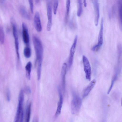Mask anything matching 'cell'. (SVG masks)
Here are the masks:
<instances>
[{
  "label": "cell",
  "instance_id": "1",
  "mask_svg": "<svg viewBox=\"0 0 122 122\" xmlns=\"http://www.w3.org/2000/svg\"><path fill=\"white\" fill-rule=\"evenodd\" d=\"M32 40L36 56L37 66H41L43 55V47L41 42L37 36H34Z\"/></svg>",
  "mask_w": 122,
  "mask_h": 122
},
{
  "label": "cell",
  "instance_id": "2",
  "mask_svg": "<svg viewBox=\"0 0 122 122\" xmlns=\"http://www.w3.org/2000/svg\"><path fill=\"white\" fill-rule=\"evenodd\" d=\"M82 100L78 95L74 94L71 103V113L73 114L77 113L79 111L82 105Z\"/></svg>",
  "mask_w": 122,
  "mask_h": 122
},
{
  "label": "cell",
  "instance_id": "3",
  "mask_svg": "<svg viewBox=\"0 0 122 122\" xmlns=\"http://www.w3.org/2000/svg\"><path fill=\"white\" fill-rule=\"evenodd\" d=\"M12 25V32L14 39L15 48L17 59L18 61L20 60V54L19 52V42L17 30L16 25L15 22L13 19L11 20Z\"/></svg>",
  "mask_w": 122,
  "mask_h": 122
},
{
  "label": "cell",
  "instance_id": "4",
  "mask_svg": "<svg viewBox=\"0 0 122 122\" xmlns=\"http://www.w3.org/2000/svg\"><path fill=\"white\" fill-rule=\"evenodd\" d=\"M103 18H102L101 20L100 29L98 36L97 43L93 46L92 48V50L93 51H97L99 49L103 44Z\"/></svg>",
  "mask_w": 122,
  "mask_h": 122
},
{
  "label": "cell",
  "instance_id": "5",
  "mask_svg": "<svg viewBox=\"0 0 122 122\" xmlns=\"http://www.w3.org/2000/svg\"><path fill=\"white\" fill-rule=\"evenodd\" d=\"M84 70L86 79L90 81L91 78V68L89 62L87 58L84 55L82 56Z\"/></svg>",
  "mask_w": 122,
  "mask_h": 122
},
{
  "label": "cell",
  "instance_id": "6",
  "mask_svg": "<svg viewBox=\"0 0 122 122\" xmlns=\"http://www.w3.org/2000/svg\"><path fill=\"white\" fill-rule=\"evenodd\" d=\"M47 15L48 22L47 25L46 29L48 31H50L52 26V8L51 4L49 2L47 4Z\"/></svg>",
  "mask_w": 122,
  "mask_h": 122
},
{
  "label": "cell",
  "instance_id": "7",
  "mask_svg": "<svg viewBox=\"0 0 122 122\" xmlns=\"http://www.w3.org/2000/svg\"><path fill=\"white\" fill-rule=\"evenodd\" d=\"M77 38L78 36L76 35L75 37L73 43L70 49V54L68 61V67L69 68L71 67L73 63L74 53L75 51Z\"/></svg>",
  "mask_w": 122,
  "mask_h": 122
},
{
  "label": "cell",
  "instance_id": "8",
  "mask_svg": "<svg viewBox=\"0 0 122 122\" xmlns=\"http://www.w3.org/2000/svg\"><path fill=\"white\" fill-rule=\"evenodd\" d=\"M94 9V23L96 26H97L100 17L99 3L98 0H93Z\"/></svg>",
  "mask_w": 122,
  "mask_h": 122
},
{
  "label": "cell",
  "instance_id": "9",
  "mask_svg": "<svg viewBox=\"0 0 122 122\" xmlns=\"http://www.w3.org/2000/svg\"><path fill=\"white\" fill-rule=\"evenodd\" d=\"M34 23V27L36 30L38 32H41L42 29V26L40 14L37 11L35 13V14Z\"/></svg>",
  "mask_w": 122,
  "mask_h": 122
},
{
  "label": "cell",
  "instance_id": "10",
  "mask_svg": "<svg viewBox=\"0 0 122 122\" xmlns=\"http://www.w3.org/2000/svg\"><path fill=\"white\" fill-rule=\"evenodd\" d=\"M22 36L24 43L27 45H29V36L27 27L24 23L22 24Z\"/></svg>",
  "mask_w": 122,
  "mask_h": 122
},
{
  "label": "cell",
  "instance_id": "11",
  "mask_svg": "<svg viewBox=\"0 0 122 122\" xmlns=\"http://www.w3.org/2000/svg\"><path fill=\"white\" fill-rule=\"evenodd\" d=\"M58 91L59 99L58 103L57 109L55 115V116L56 117L58 116L61 113L63 101V96L61 92V89L60 87H58Z\"/></svg>",
  "mask_w": 122,
  "mask_h": 122
},
{
  "label": "cell",
  "instance_id": "12",
  "mask_svg": "<svg viewBox=\"0 0 122 122\" xmlns=\"http://www.w3.org/2000/svg\"><path fill=\"white\" fill-rule=\"evenodd\" d=\"M67 66L66 63H64L62 65L61 70V82L62 88L64 91H65V78Z\"/></svg>",
  "mask_w": 122,
  "mask_h": 122
},
{
  "label": "cell",
  "instance_id": "13",
  "mask_svg": "<svg viewBox=\"0 0 122 122\" xmlns=\"http://www.w3.org/2000/svg\"><path fill=\"white\" fill-rule=\"evenodd\" d=\"M96 82L95 79L92 80L84 90L83 94V97H86L94 86Z\"/></svg>",
  "mask_w": 122,
  "mask_h": 122
},
{
  "label": "cell",
  "instance_id": "14",
  "mask_svg": "<svg viewBox=\"0 0 122 122\" xmlns=\"http://www.w3.org/2000/svg\"><path fill=\"white\" fill-rule=\"evenodd\" d=\"M31 66V61H29L27 63L25 67L26 76L29 80H30V79Z\"/></svg>",
  "mask_w": 122,
  "mask_h": 122
},
{
  "label": "cell",
  "instance_id": "15",
  "mask_svg": "<svg viewBox=\"0 0 122 122\" xmlns=\"http://www.w3.org/2000/svg\"><path fill=\"white\" fill-rule=\"evenodd\" d=\"M23 105L19 103L18 104L17 111L14 120L15 122H18L20 120L21 112V110L23 109Z\"/></svg>",
  "mask_w": 122,
  "mask_h": 122
},
{
  "label": "cell",
  "instance_id": "16",
  "mask_svg": "<svg viewBox=\"0 0 122 122\" xmlns=\"http://www.w3.org/2000/svg\"><path fill=\"white\" fill-rule=\"evenodd\" d=\"M31 103L30 102L28 104L26 107L25 115V122H29L30 120L31 111Z\"/></svg>",
  "mask_w": 122,
  "mask_h": 122
},
{
  "label": "cell",
  "instance_id": "17",
  "mask_svg": "<svg viewBox=\"0 0 122 122\" xmlns=\"http://www.w3.org/2000/svg\"><path fill=\"white\" fill-rule=\"evenodd\" d=\"M118 15L120 27L122 28V0H119Z\"/></svg>",
  "mask_w": 122,
  "mask_h": 122
},
{
  "label": "cell",
  "instance_id": "18",
  "mask_svg": "<svg viewBox=\"0 0 122 122\" xmlns=\"http://www.w3.org/2000/svg\"><path fill=\"white\" fill-rule=\"evenodd\" d=\"M20 11L21 15L24 18L30 20V17L25 8L23 6H21L20 9Z\"/></svg>",
  "mask_w": 122,
  "mask_h": 122
},
{
  "label": "cell",
  "instance_id": "19",
  "mask_svg": "<svg viewBox=\"0 0 122 122\" xmlns=\"http://www.w3.org/2000/svg\"><path fill=\"white\" fill-rule=\"evenodd\" d=\"M78 9L77 15L78 17H80L82 12L83 9L82 0H77Z\"/></svg>",
  "mask_w": 122,
  "mask_h": 122
},
{
  "label": "cell",
  "instance_id": "20",
  "mask_svg": "<svg viewBox=\"0 0 122 122\" xmlns=\"http://www.w3.org/2000/svg\"><path fill=\"white\" fill-rule=\"evenodd\" d=\"M24 54L25 56L27 58H29L30 57L31 54V50L29 45L27 46L24 49Z\"/></svg>",
  "mask_w": 122,
  "mask_h": 122
},
{
  "label": "cell",
  "instance_id": "21",
  "mask_svg": "<svg viewBox=\"0 0 122 122\" xmlns=\"http://www.w3.org/2000/svg\"><path fill=\"white\" fill-rule=\"evenodd\" d=\"M117 76L118 75L117 73H116L113 76L112 80L111 85L107 92L108 94H109L111 91L115 81H116L117 78Z\"/></svg>",
  "mask_w": 122,
  "mask_h": 122
},
{
  "label": "cell",
  "instance_id": "22",
  "mask_svg": "<svg viewBox=\"0 0 122 122\" xmlns=\"http://www.w3.org/2000/svg\"><path fill=\"white\" fill-rule=\"evenodd\" d=\"M70 5V0H66V14L65 17V22H66L69 14Z\"/></svg>",
  "mask_w": 122,
  "mask_h": 122
},
{
  "label": "cell",
  "instance_id": "23",
  "mask_svg": "<svg viewBox=\"0 0 122 122\" xmlns=\"http://www.w3.org/2000/svg\"><path fill=\"white\" fill-rule=\"evenodd\" d=\"M5 40V34L3 28L0 26V43L4 44Z\"/></svg>",
  "mask_w": 122,
  "mask_h": 122
},
{
  "label": "cell",
  "instance_id": "24",
  "mask_svg": "<svg viewBox=\"0 0 122 122\" xmlns=\"http://www.w3.org/2000/svg\"><path fill=\"white\" fill-rule=\"evenodd\" d=\"M24 99L23 91L21 89L20 91L18 97V103L23 105Z\"/></svg>",
  "mask_w": 122,
  "mask_h": 122
},
{
  "label": "cell",
  "instance_id": "25",
  "mask_svg": "<svg viewBox=\"0 0 122 122\" xmlns=\"http://www.w3.org/2000/svg\"><path fill=\"white\" fill-rule=\"evenodd\" d=\"M54 0L53 11L54 14L55 15L57 13L58 3V0Z\"/></svg>",
  "mask_w": 122,
  "mask_h": 122
},
{
  "label": "cell",
  "instance_id": "26",
  "mask_svg": "<svg viewBox=\"0 0 122 122\" xmlns=\"http://www.w3.org/2000/svg\"><path fill=\"white\" fill-rule=\"evenodd\" d=\"M31 13H33V0H28Z\"/></svg>",
  "mask_w": 122,
  "mask_h": 122
},
{
  "label": "cell",
  "instance_id": "27",
  "mask_svg": "<svg viewBox=\"0 0 122 122\" xmlns=\"http://www.w3.org/2000/svg\"><path fill=\"white\" fill-rule=\"evenodd\" d=\"M7 101H10V93L9 91H8L7 92Z\"/></svg>",
  "mask_w": 122,
  "mask_h": 122
},
{
  "label": "cell",
  "instance_id": "28",
  "mask_svg": "<svg viewBox=\"0 0 122 122\" xmlns=\"http://www.w3.org/2000/svg\"><path fill=\"white\" fill-rule=\"evenodd\" d=\"M83 3L84 4V6L85 7H86L87 6V3H86V0H83Z\"/></svg>",
  "mask_w": 122,
  "mask_h": 122
},
{
  "label": "cell",
  "instance_id": "29",
  "mask_svg": "<svg viewBox=\"0 0 122 122\" xmlns=\"http://www.w3.org/2000/svg\"><path fill=\"white\" fill-rule=\"evenodd\" d=\"M1 1V0H0V2Z\"/></svg>",
  "mask_w": 122,
  "mask_h": 122
},
{
  "label": "cell",
  "instance_id": "30",
  "mask_svg": "<svg viewBox=\"0 0 122 122\" xmlns=\"http://www.w3.org/2000/svg\"></svg>",
  "mask_w": 122,
  "mask_h": 122
},
{
  "label": "cell",
  "instance_id": "31",
  "mask_svg": "<svg viewBox=\"0 0 122 122\" xmlns=\"http://www.w3.org/2000/svg\"></svg>",
  "mask_w": 122,
  "mask_h": 122
}]
</instances>
